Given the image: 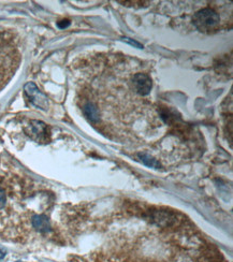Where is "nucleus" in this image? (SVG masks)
Returning a JSON list of instances; mask_svg holds the SVG:
<instances>
[{"mask_svg": "<svg viewBox=\"0 0 233 262\" xmlns=\"http://www.w3.org/2000/svg\"><path fill=\"white\" fill-rule=\"evenodd\" d=\"M52 194L14 169L0 168V236L27 243L52 232Z\"/></svg>", "mask_w": 233, "mask_h": 262, "instance_id": "f257e3e1", "label": "nucleus"}, {"mask_svg": "<svg viewBox=\"0 0 233 262\" xmlns=\"http://www.w3.org/2000/svg\"><path fill=\"white\" fill-rule=\"evenodd\" d=\"M190 237V236H189ZM141 236L133 241L118 237L96 254L94 262H227L219 250L199 237Z\"/></svg>", "mask_w": 233, "mask_h": 262, "instance_id": "f03ea898", "label": "nucleus"}, {"mask_svg": "<svg viewBox=\"0 0 233 262\" xmlns=\"http://www.w3.org/2000/svg\"><path fill=\"white\" fill-rule=\"evenodd\" d=\"M16 51L8 40L0 37V87L9 79L17 66Z\"/></svg>", "mask_w": 233, "mask_h": 262, "instance_id": "7ed1b4c3", "label": "nucleus"}, {"mask_svg": "<svg viewBox=\"0 0 233 262\" xmlns=\"http://www.w3.org/2000/svg\"><path fill=\"white\" fill-rule=\"evenodd\" d=\"M193 23L198 30L209 32L219 27L220 17L213 9L204 8L194 15Z\"/></svg>", "mask_w": 233, "mask_h": 262, "instance_id": "20e7f679", "label": "nucleus"}, {"mask_svg": "<svg viewBox=\"0 0 233 262\" xmlns=\"http://www.w3.org/2000/svg\"><path fill=\"white\" fill-rule=\"evenodd\" d=\"M25 133L32 140L40 142V143H47L51 139L50 127L39 121H30L25 126Z\"/></svg>", "mask_w": 233, "mask_h": 262, "instance_id": "39448f33", "label": "nucleus"}, {"mask_svg": "<svg viewBox=\"0 0 233 262\" xmlns=\"http://www.w3.org/2000/svg\"><path fill=\"white\" fill-rule=\"evenodd\" d=\"M131 86L135 93L139 94L140 96H146L152 91L153 83L152 79L146 73L139 72L132 76Z\"/></svg>", "mask_w": 233, "mask_h": 262, "instance_id": "423d86ee", "label": "nucleus"}, {"mask_svg": "<svg viewBox=\"0 0 233 262\" xmlns=\"http://www.w3.org/2000/svg\"><path fill=\"white\" fill-rule=\"evenodd\" d=\"M25 92H26L27 96L29 97L30 101L36 106H38L39 108H42V110H47V108L49 107L48 98L38 90V87L35 84L33 83L26 84Z\"/></svg>", "mask_w": 233, "mask_h": 262, "instance_id": "0eeeda50", "label": "nucleus"}, {"mask_svg": "<svg viewBox=\"0 0 233 262\" xmlns=\"http://www.w3.org/2000/svg\"><path fill=\"white\" fill-rule=\"evenodd\" d=\"M83 112L85 114V116L90 119L92 123H98L100 119V113L98 107L95 103L93 102H86L83 105Z\"/></svg>", "mask_w": 233, "mask_h": 262, "instance_id": "6e6552de", "label": "nucleus"}, {"mask_svg": "<svg viewBox=\"0 0 233 262\" xmlns=\"http://www.w3.org/2000/svg\"><path fill=\"white\" fill-rule=\"evenodd\" d=\"M141 157H142V160H143L144 162H145L147 166L153 167V168H158V167H159V163L156 161V159L152 158L150 155L143 154V155H141Z\"/></svg>", "mask_w": 233, "mask_h": 262, "instance_id": "1a4fd4ad", "label": "nucleus"}, {"mask_svg": "<svg viewBox=\"0 0 233 262\" xmlns=\"http://www.w3.org/2000/svg\"><path fill=\"white\" fill-rule=\"evenodd\" d=\"M5 256H6V249L3 246H0V259L4 258Z\"/></svg>", "mask_w": 233, "mask_h": 262, "instance_id": "9d476101", "label": "nucleus"}]
</instances>
